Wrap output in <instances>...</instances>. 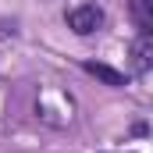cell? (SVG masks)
<instances>
[{
    "label": "cell",
    "instance_id": "obj_1",
    "mask_svg": "<svg viewBox=\"0 0 153 153\" xmlns=\"http://www.w3.org/2000/svg\"><path fill=\"white\" fill-rule=\"evenodd\" d=\"M100 22H103V11L96 7V4H78L68 11V25L75 29L78 36H89V32H96L100 29Z\"/></svg>",
    "mask_w": 153,
    "mask_h": 153
},
{
    "label": "cell",
    "instance_id": "obj_2",
    "mask_svg": "<svg viewBox=\"0 0 153 153\" xmlns=\"http://www.w3.org/2000/svg\"><path fill=\"white\" fill-rule=\"evenodd\" d=\"M150 61H153V39H150V32H143L132 43V71L135 75H146L150 71Z\"/></svg>",
    "mask_w": 153,
    "mask_h": 153
},
{
    "label": "cell",
    "instance_id": "obj_3",
    "mask_svg": "<svg viewBox=\"0 0 153 153\" xmlns=\"http://www.w3.org/2000/svg\"><path fill=\"white\" fill-rule=\"evenodd\" d=\"M82 68H85V71H89L93 78H100V82L114 85V89H121V85H125V75H121L117 68H111V64H96V61H85Z\"/></svg>",
    "mask_w": 153,
    "mask_h": 153
},
{
    "label": "cell",
    "instance_id": "obj_4",
    "mask_svg": "<svg viewBox=\"0 0 153 153\" xmlns=\"http://www.w3.org/2000/svg\"><path fill=\"white\" fill-rule=\"evenodd\" d=\"M132 7H135V18H139L143 32H150L153 29V0H132Z\"/></svg>",
    "mask_w": 153,
    "mask_h": 153
}]
</instances>
